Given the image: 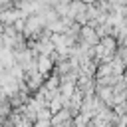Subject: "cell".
Listing matches in <instances>:
<instances>
[{"label":"cell","instance_id":"2","mask_svg":"<svg viewBox=\"0 0 127 127\" xmlns=\"http://www.w3.org/2000/svg\"><path fill=\"white\" fill-rule=\"evenodd\" d=\"M16 127H34V125H32V121H28V119H24V117H22V119L16 123Z\"/></svg>","mask_w":127,"mask_h":127},{"label":"cell","instance_id":"1","mask_svg":"<svg viewBox=\"0 0 127 127\" xmlns=\"http://www.w3.org/2000/svg\"><path fill=\"white\" fill-rule=\"evenodd\" d=\"M67 121H71L69 109H60V111H56V115L50 119V125L56 127V125H64V123H67Z\"/></svg>","mask_w":127,"mask_h":127},{"label":"cell","instance_id":"3","mask_svg":"<svg viewBox=\"0 0 127 127\" xmlns=\"http://www.w3.org/2000/svg\"><path fill=\"white\" fill-rule=\"evenodd\" d=\"M34 127H52L50 125V121H40V119H36V125Z\"/></svg>","mask_w":127,"mask_h":127}]
</instances>
